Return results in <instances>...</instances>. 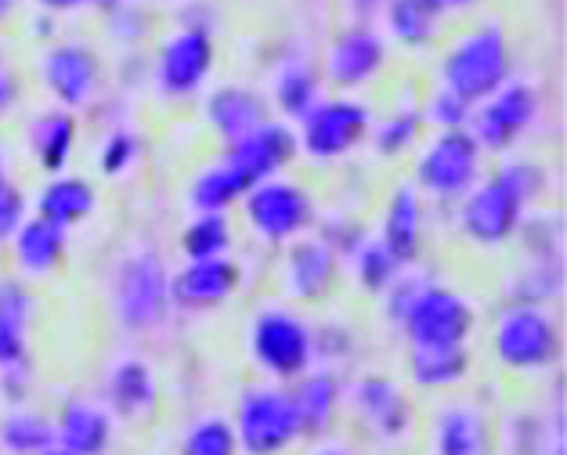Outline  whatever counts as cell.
<instances>
[{
    "label": "cell",
    "instance_id": "24",
    "mask_svg": "<svg viewBox=\"0 0 567 455\" xmlns=\"http://www.w3.org/2000/svg\"><path fill=\"white\" fill-rule=\"evenodd\" d=\"M297 409V423H300V437H322L337 420V380L326 376V372H303L297 376V387L289 391Z\"/></svg>",
    "mask_w": 567,
    "mask_h": 455
},
{
    "label": "cell",
    "instance_id": "37",
    "mask_svg": "<svg viewBox=\"0 0 567 455\" xmlns=\"http://www.w3.org/2000/svg\"><path fill=\"white\" fill-rule=\"evenodd\" d=\"M137 156H142V142L131 131H113L99 148V167L105 177H123L134 170Z\"/></svg>",
    "mask_w": 567,
    "mask_h": 455
},
{
    "label": "cell",
    "instance_id": "14",
    "mask_svg": "<svg viewBox=\"0 0 567 455\" xmlns=\"http://www.w3.org/2000/svg\"><path fill=\"white\" fill-rule=\"evenodd\" d=\"M40 80L62 108H84L102 84V65L84 44H54L40 54Z\"/></svg>",
    "mask_w": 567,
    "mask_h": 455
},
{
    "label": "cell",
    "instance_id": "22",
    "mask_svg": "<svg viewBox=\"0 0 567 455\" xmlns=\"http://www.w3.org/2000/svg\"><path fill=\"white\" fill-rule=\"evenodd\" d=\"M265 116V102L257 99L250 87L239 84H225L217 87L210 99H206V123L225 137V142H239L243 134H250L254 127H260Z\"/></svg>",
    "mask_w": 567,
    "mask_h": 455
},
{
    "label": "cell",
    "instance_id": "7",
    "mask_svg": "<svg viewBox=\"0 0 567 455\" xmlns=\"http://www.w3.org/2000/svg\"><path fill=\"white\" fill-rule=\"evenodd\" d=\"M477 325V311L449 286H423L401 319L409 348H466Z\"/></svg>",
    "mask_w": 567,
    "mask_h": 455
},
{
    "label": "cell",
    "instance_id": "31",
    "mask_svg": "<svg viewBox=\"0 0 567 455\" xmlns=\"http://www.w3.org/2000/svg\"><path fill=\"white\" fill-rule=\"evenodd\" d=\"M275 102L289 120H303L311 108L322 102L318 99V76L311 73L308 62H286L275 76Z\"/></svg>",
    "mask_w": 567,
    "mask_h": 455
},
{
    "label": "cell",
    "instance_id": "48",
    "mask_svg": "<svg viewBox=\"0 0 567 455\" xmlns=\"http://www.w3.org/2000/svg\"><path fill=\"white\" fill-rule=\"evenodd\" d=\"M8 8H11V0H0V22H4V15H8Z\"/></svg>",
    "mask_w": 567,
    "mask_h": 455
},
{
    "label": "cell",
    "instance_id": "38",
    "mask_svg": "<svg viewBox=\"0 0 567 455\" xmlns=\"http://www.w3.org/2000/svg\"><path fill=\"white\" fill-rule=\"evenodd\" d=\"M470 113H474V105L463 102L460 94H452V91H445V87H437V91H434V99L426 102L423 120H431L434 127H441V131H463L466 123H470Z\"/></svg>",
    "mask_w": 567,
    "mask_h": 455
},
{
    "label": "cell",
    "instance_id": "5",
    "mask_svg": "<svg viewBox=\"0 0 567 455\" xmlns=\"http://www.w3.org/2000/svg\"><path fill=\"white\" fill-rule=\"evenodd\" d=\"M231 426L239 437V452L246 455H282L300 437L293 397L282 387L243 391Z\"/></svg>",
    "mask_w": 567,
    "mask_h": 455
},
{
    "label": "cell",
    "instance_id": "8",
    "mask_svg": "<svg viewBox=\"0 0 567 455\" xmlns=\"http://www.w3.org/2000/svg\"><path fill=\"white\" fill-rule=\"evenodd\" d=\"M481 182V148L470 131H441L416 159V188L434 199H463Z\"/></svg>",
    "mask_w": 567,
    "mask_h": 455
},
{
    "label": "cell",
    "instance_id": "21",
    "mask_svg": "<svg viewBox=\"0 0 567 455\" xmlns=\"http://www.w3.org/2000/svg\"><path fill=\"white\" fill-rule=\"evenodd\" d=\"M37 217L51 220V225L59 228H76L84 225V220L94 214V206H99V196H94L91 182L84 177H73V174H54L51 182L40 188L37 196Z\"/></svg>",
    "mask_w": 567,
    "mask_h": 455
},
{
    "label": "cell",
    "instance_id": "44",
    "mask_svg": "<svg viewBox=\"0 0 567 455\" xmlns=\"http://www.w3.org/2000/svg\"><path fill=\"white\" fill-rule=\"evenodd\" d=\"M37 4L44 11H73V8L84 4V0H37Z\"/></svg>",
    "mask_w": 567,
    "mask_h": 455
},
{
    "label": "cell",
    "instance_id": "41",
    "mask_svg": "<svg viewBox=\"0 0 567 455\" xmlns=\"http://www.w3.org/2000/svg\"><path fill=\"white\" fill-rule=\"evenodd\" d=\"M0 308L19 314V319H30V314H33V293L19 279H0Z\"/></svg>",
    "mask_w": 567,
    "mask_h": 455
},
{
    "label": "cell",
    "instance_id": "47",
    "mask_svg": "<svg viewBox=\"0 0 567 455\" xmlns=\"http://www.w3.org/2000/svg\"><path fill=\"white\" fill-rule=\"evenodd\" d=\"M40 455H73V452H65V448H59V445H54V448H48V452H40Z\"/></svg>",
    "mask_w": 567,
    "mask_h": 455
},
{
    "label": "cell",
    "instance_id": "29",
    "mask_svg": "<svg viewBox=\"0 0 567 455\" xmlns=\"http://www.w3.org/2000/svg\"><path fill=\"white\" fill-rule=\"evenodd\" d=\"M441 11L431 0H391L386 4V25H391V37L405 48H423L437 37L441 25Z\"/></svg>",
    "mask_w": 567,
    "mask_h": 455
},
{
    "label": "cell",
    "instance_id": "12",
    "mask_svg": "<svg viewBox=\"0 0 567 455\" xmlns=\"http://www.w3.org/2000/svg\"><path fill=\"white\" fill-rule=\"evenodd\" d=\"M535 120L538 94L520 80H506L499 91H492L488 99L474 105L466 127L481 152H506Z\"/></svg>",
    "mask_w": 567,
    "mask_h": 455
},
{
    "label": "cell",
    "instance_id": "35",
    "mask_svg": "<svg viewBox=\"0 0 567 455\" xmlns=\"http://www.w3.org/2000/svg\"><path fill=\"white\" fill-rule=\"evenodd\" d=\"M182 455H239L235 426L220 416H206L199 423H192L182 441Z\"/></svg>",
    "mask_w": 567,
    "mask_h": 455
},
{
    "label": "cell",
    "instance_id": "34",
    "mask_svg": "<svg viewBox=\"0 0 567 455\" xmlns=\"http://www.w3.org/2000/svg\"><path fill=\"white\" fill-rule=\"evenodd\" d=\"M351 265H354V279H358V286L365 289V293H383V289L398 279V268H401L394 260V254L386 250L380 239L358 242Z\"/></svg>",
    "mask_w": 567,
    "mask_h": 455
},
{
    "label": "cell",
    "instance_id": "16",
    "mask_svg": "<svg viewBox=\"0 0 567 455\" xmlns=\"http://www.w3.org/2000/svg\"><path fill=\"white\" fill-rule=\"evenodd\" d=\"M386 62V48L383 37L377 30H365V25H351L343 30L326 51V76L329 84L340 91H354L369 84L372 76L380 73Z\"/></svg>",
    "mask_w": 567,
    "mask_h": 455
},
{
    "label": "cell",
    "instance_id": "11",
    "mask_svg": "<svg viewBox=\"0 0 567 455\" xmlns=\"http://www.w3.org/2000/svg\"><path fill=\"white\" fill-rule=\"evenodd\" d=\"M217 59V44L206 25H182L159 44L156 91L163 99H192L206 84Z\"/></svg>",
    "mask_w": 567,
    "mask_h": 455
},
{
    "label": "cell",
    "instance_id": "23",
    "mask_svg": "<svg viewBox=\"0 0 567 455\" xmlns=\"http://www.w3.org/2000/svg\"><path fill=\"white\" fill-rule=\"evenodd\" d=\"M380 242L394 254V260H398L401 268L412 265V260L420 257V246H423V210H420L416 188H398L394 196H391V203H386V214H383Z\"/></svg>",
    "mask_w": 567,
    "mask_h": 455
},
{
    "label": "cell",
    "instance_id": "15",
    "mask_svg": "<svg viewBox=\"0 0 567 455\" xmlns=\"http://www.w3.org/2000/svg\"><path fill=\"white\" fill-rule=\"evenodd\" d=\"M243 271L239 265L225 257H206V260H185L182 271L171 275V303L182 311H214L239 289Z\"/></svg>",
    "mask_w": 567,
    "mask_h": 455
},
{
    "label": "cell",
    "instance_id": "10",
    "mask_svg": "<svg viewBox=\"0 0 567 455\" xmlns=\"http://www.w3.org/2000/svg\"><path fill=\"white\" fill-rule=\"evenodd\" d=\"M369 131H372L369 105L351 102V99H329V102H318L311 113L300 120L297 145L308 152L311 159L329 163V159H343L358 145H365Z\"/></svg>",
    "mask_w": 567,
    "mask_h": 455
},
{
    "label": "cell",
    "instance_id": "20",
    "mask_svg": "<svg viewBox=\"0 0 567 455\" xmlns=\"http://www.w3.org/2000/svg\"><path fill=\"white\" fill-rule=\"evenodd\" d=\"M351 397H354V412L380 437H401L409 431V402L391 380H383V376L358 380Z\"/></svg>",
    "mask_w": 567,
    "mask_h": 455
},
{
    "label": "cell",
    "instance_id": "36",
    "mask_svg": "<svg viewBox=\"0 0 567 455\" xmlns=\"http://www.w3.org/2000/svg\"><path fill=\"white\" fill-rule=\"evenodd\" d=\"M420 127H423V116L416 108H405V113H394L386 116L380 127H372V148L380 152V156H401V152H409L416 145L420 137Z\"/></svg>",
    "mask_w": 567,
    "mask_h": 455
},
{
    "label": "cell",
    "instance_id": "3",
    "mask_svg": "<svg viewBox=\"0 0 567 455\" xmlns=\"http://www.w3.org/2000/svg\"><path fill=\"white\" fill-rule=\"evenodd\" d=\"M113 308L123 329L131 333H152L167 322L171 303V275L163 260L148 250L127 254L120 260L113 279Z\"/></svg>",
    "mask_w": 567,
    "mask_h": 455
},
{
    "label": "cell",
    "instance_id": "32",
    "mask_svg": "<svg viewBox=\"0 0 567 455\" xmlns=\"http://www.w3.org/2000/svg\"><path fill=\"white\" fill-rule=\"evenodd\" d=\"M243 196H246V188L239 185V177H235L225 163H214V167L199 170L196 182H192V192H188V199L199 214H225L228 206L239 203Z\"/></svg>",
    "mask_w": 567,
    "mask_h": 455
},
{
    "label": "cell",
    "instance_id": "40",
    "mask_svg": "<svg viewBox=\"0 0 567 455\" xmlns=\"http://www.w3.org/2000/svg\"><path fill=\"white\" fill-rule=\"evenodd\" d=\"M22 220H25V196H22V188H16L4 177V182H0V242L11 239V231H16Z\"/></svg>",
    "mask_w": 567,
    "mask_h": 455
},
{
    "label": "cell",
    "instance_id": "17",
    "mask_svg": "<svg viewBox=\"0 0 567 455\" xmlns=\"http://www.w3.org/2000/svg\"><path fill=\"white\" fill-rule=\"evenodd\" d=\"M337 271H340L337 250L326 239H303L300 236V239L289 242L282 279H286V293L293 300H303V303L322 300L329 289H333Z\"/></svg>",
    "mask_w": 567,
    "mask_h": 455
},
{
    "label": "cell",
    "instance_id": "46",
    "mask_svg": "<svg viewBox=\"0 0 567 455\" xmlns=\"http://www.w3.org/2000/svg\"><path fill=\"white\" fill-rule=\"evenodd\" d=\"M315 455H351V452H343V448H322V452H315Z\"/></svg>",
    "mask_w": 567,
    "mask_h": 455
},
{
    "label": "cell",
    "instance_id": "13",
    "mask_svg": "<svg viewBox=\"0 0 567 455\" xmlns=\"http://www.w3.org/2000/svg\"><path fill=\"white\" fill-rule=\"evenodd\" d=\"M297 134L279 120H265L260 127H254L250 134H243L239 142H231L225 152V167L239 177V185L250 192L254 185L268 182V177H279L289 163L297 156Z\"/></svg>",
    "mask_w": 567,
    "mask_h": 455
},
{
    "label": "cell",
    "instance_id": "50",
    "mask_svg": "<svg viewBox=\"0 0 567 455\" xmlns=\"http://www.w3.org/2000/svg\"><path fill=\"white\" fill-rule=\"evenodd\" d=\"M354 4H377V0H354Z\"/></svg>",
    "mask_w": 567,
    "mask_h": 455
},
{
    "label": "cell",
    "instance_id": "39",
    "mask_svg": "<svg viewBox=\"0 0 567 455\" xmlns=\"http://www.w3.org/2000/svg\"><path fill=\"white\" fill-rule=\"evenodd\" d=\"M25 325L30 319H19V314H11L0 308V369H16V365H25Z\"/></svg>",
    "mask_w": 567,
    "mask_h": 455
},
{
    "label": "cell",
    "instance_id": "45",
    "mask_svg": "<svg viewBox=\"0 0 567 455\" xmlns=\"http://www.w3.org/2000/svg\"><path fill=\"white\" fill-rule=\"evenodd\" d=\"M84 4L102 8V11H113V8H120V4H123V0H84Z\"/></svg>",
    "mask_w": 567,
    "mask_h": 455
},
{
    "label": "cell",
    "instance_id": "9",
    "mask_svg": "<svg viewBox=\"0 0 567 455\" xmlns=\"http://www.w3.org/2000/svg\"><path fill=\"white\" fill-rule=\"evenodd\" d=\"M250 228L265 242H293L315 225V199L286 177H268L243 196Z\"/></svg>",
    "mask_w": 567,
    "mask_h": 455
},
{
    "label": "cell",
    "instance_id": "6",
    "mask_svg": "<svg viewBox=\"0 0 567 455\" xmlns=\"http://www.w3.org/2000/svg\"><path fill=\"white\" fill-rule=\"evenodd\" d=\"M250 358L275 380H297L311 369L315 337L300 314L286 308L257 311L250 325Z\"/></svg>",
    "mask_w": 567,
    "mask_h": 455
},
{
    "label": "cell",
    "instance_id": "18",
    "mask_svg": "<svg viewBox=\"0 0 567 455\" xmlns=\"http://www.w3.org/2000/svg\"><path fill=\"white\" fill-rule=\"evenodd\" d=\"M69 236L65 228L51 225L44 217H25L22 225L11 231V254L22 275H51L62 268Z\"/></svg>",
    "mask_w": 567,
    "mask_h": 455
},
{
    "label": "cell",
    "instance_id": "33",
    "mask_svg": "<svg viewBox=\"0 0 567 455\" xmlns=\"http://www.w3.org/2000/svg\"><path fill=\"white\" fill-rule=\"evenodd\" d=\"M231 250V225L225 214H199L182 231V254L188 260L225 257Z\"/></svg>",
    "mask_w": 567,
    "mask_h": 455
},
{
    "label": "cell",
    "instance_id": "25",
    "mask_svg": "<svg viewBox=\"0 0 567 455\" xmlns=\"http://www.w3.org/2000/svg\"><path fill=\"white\" fill-rule=\"evenodd\" d=\"M30 148L37 167L44 174H62L65 163L73 159L76 148V120L69 108H51V113H40L30 127Z\"/></svg>",
    "mask_w": 567,
    "mask_h": 455
},
{
    "label": "cell",
    "instance_id": "27",
    "mask_svg": "<svg viewBox=\"0 0 567 455\" xmlns=\"http://www.w3.org/2000/svg\"><path fill=\"white\" fill-rule=\"evenodd\" d=\"M470 372L466 348H409V376L426 391H445Z\"/></svg>",
    "mask_w": 567,
    "mask_h": 455
},
{
    "label": "cell",
    "instance_id": "49",
    "mask_svg": "<svg viewBox=\"0 0 567 455\" xmlns=\"http://www.w3.org/2000/svg\"><path fill=\"white\" fill-rule=\"evenodd\" d=\"M4 177H8V174H4V152H0V182H4Z\"/></svg>",
    "mask_w": 567,
    "mask_h": 455
},
{
    "label": "cell",
    "instance_id": "1",
    "mask_svg": "<svg viewBox=\"0 0 567 455\" xmlns=\"http://www.w3.org/2000/svg\"><path fill=\"white\" fill-rule=\"evenodd\" d=\"M546 177L535 163H506L503 170L484 177L463 196L460 228L470 242L477 246H503L517 236L524 206L543 192Z\"/></svg>",
    "mask_w": 567,
    "mask_h": 455
},
{
    "label": "cell",
    "instance_id": "42",
    "mask_svg": "<svg viewBox=\"0 0 567 455\" xmlns=\"http://www.w3.org/2000/svg\"><path fill=\"white\" fill-rule=\"evenodd\" d=\"M19 102V76L4 59H0V116Z\"/></svg>",
    "mask_w": 567,
    "mask_h": 455
},
{
    "label": "cell",
    "instance_id": "43",
    "mask_svg": "<svg viewBox=\"0 0 567 455\" xmlns=\"http://www.w3.org/2000/svg\"><path fill=\"white\" fill-rule=\"evenodd\" d=\"M431 4L441 11V15H460V11H470V8H477L481 0H431Z\"/></svg>",
    "mask_w": 567,
    "mask_h": 455
},
{
    "label": "cell",
    "instance_id": "2",
    "mask_svg": "<svg viewBox=\"0 0 567 455\" xmlns=\"http://www.w3.org/2000/svg\"><path fill=\"white\" fill-rule=\"evenodd\" d=\"M514 69V54H509V40L503 25H477V30L463 33L441 59V87L460 94L463 102L477 105L499 91Z\"/></svg>",
    "mask_w": 567,
    "mask_h": 455
},
{
    "label": "cell",
    "instance_id": "30",
    "mask_svg": "<svg viewBox=\"0 0 567 455\" xmlns=\"http://www.w3.org/2000/svg\"><path fill=\"white\" fill-rule=\"evenodd\" d=\"M0 448L4 455H40L54 448V423H48L37 412L25 409H11L4 420H0Z\"/></svg>",
    "mask_w": 567,
    "mask_h": 455
},
{
    "label": "cell",
    "instance_id": "28",
    "mask_svg": "<svg viewBox=\"0 0 567 455\" xmlns=\"http://www.w3.org/2000/svg\"><path fill=\"white\" fill-rule=\"evenodd\" d=\"M109 402L123 416H145L156 402V376L137 358H123V362L109 372Z\"/></svg>",
    "mask_w": 567,
    "mask_h": 455
},
{
    "label": "cell",
    "instance_id": "4",
    "mask_svg": "<svg viewBox=\"0 0 567 455\" xmlns=\"http://www.w3.org/2000/svg\"><path fill=\"white\" fill-rule=\"evenodd\" d=\"M495 358L514 372H543L560 358V329L538 303H509L495 322Z\"/></svg>",
    "mask_w": 567,
    "mask_h": 455
},
{
    "label": "cell",
    "instance_id": "19",
    "mask_svg": "<svg viewBox=\"0 0 567 455\" xmlns=\"http://www.w3.org/2000/svg\"><path fill=\"white\" fill-rule=\"evenodd\" d=\"M54 445L73 455H105L113 445V420L91 402H69L54 420Z\"/></svg>",
    "mask_w": 567,
    "mask_h": 455
},
{
    "label": "cell",
    "instance_id": "26",
    "mask_svg": "<svg viewBox=\"0 0 567 455\" xmlns=\"http://www.w3.org/2000/svg\"><path fill=\"white\" fill-rule=\"evenodd\" d=\"M434 452L437 455H492L488 423L470 405L445 409L434 423Z\"/></svg>",
    "mask_w": 567,
    "mask_h": 455
}]
</instances>
